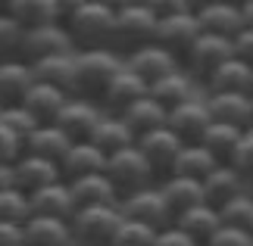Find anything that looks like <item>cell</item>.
<instances>
[{"mask_svg": "<svg viewBox=\"0 0 253 246\" xmlns=\"http://www.w3.org/2000/svg\"><path fill=\"white\" fill-rule=\"evenodd\" d=\"M244 28H253V3L244 6Z\"/></svg>", "mask_w": 253, "mask_h": 246, "instance_id": "cell-51", "label": "cell"}, {"mask_svg": "<svg viewBox=\"0 0 253 246\" xmlns=\"http://www.w3.org/2000/svg\"><path fill=\"white\" fill-rule=\"evenodd\" d=\"M9 16L22 28H41V25L60 22L53 0H16V3L9 6Z\"/></svg>", "mask_w": 253, "mask_h": 246, "instance_id": "cell-34", "label": "cell"}, {"mask_svg": "<svg viewBox=\"0 0 253 246\" xmlns=\"http://www.w3.org/2000/svg\"><path fill=\"white\" fill-rule=\"evenodd\" d=\"M22 44H25V28L9 13H0V63L22 60Z\"/></svg>", "mask_w": 253, "mask_h": 246, "instance_id": "cell-37", "label": "cell"}, {"mask_svg": "<svg viewBox=\"0 0 253 246\" xmlns=\"http://www.w3.org/2000/svg\"><path fill=\"white\" fill-rule=\"evenodd\" d=\"M13 184H16V169L9 162H0V190H6Z\"/></svg>", "mask_w": 253, "mask_h": 246, "instance_id": "cell-49", "label": "cell"}, {"mask_svg": "<svg viewBox=\"0 0 253 246\" xmlns=\"http://www.w3.org/2000/svg\"><path fill=\"white\" fill-rule=\"evenodd\" d=\"M60 53H75V44L63 22L25 28V44H22L25 63H38V60H47V56H60Z\"/></svg>", "mask_w": 253, "mask_h": 246, "instance_id": "cell-10", "label": "cell"}, {"mask_svg": "<svg viewBox=\"0 0 253 246\" xmlns=\"http://www.w3.org/2000/svg\"><path fill=\"white\" fill-rule=\"evenodd\" d=\"M32 218V193H25L22 187H6L0 190V221H19L25 224Z\"/></svg>", "mask_w": 253, "mask_h": 246, "instance_id": "cell-36", "label": "cell"}, {"mask_svg": "<svg viewBox=\"0 0 253 246\" xmlns=\"http://www.w3.org/2000/svg\"><path fill=\"white\" fill-rule=\"evenodd\" d=\"M16 0H0V13H9V6H13Z\"/></svg>", "mask_w": 253, "mask_h": 246, "instance_id": "cell-52", "label": "cell"}, {"mask_svg": "<svg viewBox=\"0 0 253 246\" xmlns=\"http://www.w3.org/2000/svg\"><path fill=\"white\" fill-rule=\"evenodd\" d=\"M153 13H157L160 19H166V16H175V13H188L191 6V0H144Z\"/></svg>", "mask_w": 253, "mask_h": 246, "instance_id": "cell-45", "label": "cell"}, {"mask_svg": "<svg viewBox=\"0 0 253 246\" xmlns=\"http://www.w3.org/2000/svg\"><path fill=\"white\" fill-rule=\"evenodd\" d=\"M122 119L128 122L134 137H144V134L157 131V128H166L169 125V109L157 100V97L147 94V97H141L134 106H128V109L122 112Z\"/></svg>", "mask_w": 253, "mask_h": 246, "instance_id": "cell-30", "label": "cell"}, {"mask_svg": "<svg viewBox=\"0 0 253 246\" xmlns=\"http://www.w3.org/2000/svg\"><path fill=\"white\" fill-rule=\"evenodd\" d=\"M228 3H235V6H241V9H244L247 3H253V0H228Z\"/></svg>", "mask_w": 253, "mask_h": 246, "instance_id": "cell-53", "label": "cell"}, {"mask_svg": "<svg viewBox=\"0 0 253 246\" xmlns=\"http://www.w3.org/2000/svg\"><path fill=\"white\" fill-rule=\"evenodd\" d=\"M60 169H63L66 181L84 178V175H100V172H106V153L91 141H79V143H72L69 153H66Z\"/></svg>", "mask_w": 253, "mask_h": 246, "instance_id": "cell-24", "label": "cell"}, {"mask_svg": "<svg viewBox=\"0 0 253 246\" xmlns=\"http://www.w3.org/2000/svg\"><path fill=\"white\" fill-rule=\"evenodd\" d=\"M72 137L63 131L60 125H41L38 131L25 141V153H35V156H44V159H53V162H63L66 153L72 150Z\"/></svg>", "mask_w": 253, "mask_h": 246, "instance_id": "cell-31", "label": "cell"}, {"mask_svg": "<svg viewBox=\"0 0 253 246\" xmlns=\"http://www.w3.org/2000/svg\"><path fill=\"white\" fill-rule=\"evenodd\" d=\"M56 3V16H60V22H66L69 16H75L79 9L87 3V0H53Z\"/></svg>", "mask_w": 253, "mask_h": 246, "instance_id": "cell-48", "label": "cell"}, {"mask_svg": "<svg viewBox=\"0 0 253 246\" xmlns=\"http://www.w3.org/2000/svg\"><path fill=\"white\" fill-rule=\"evenodd\" d=\"M241 137H244V128H235V125H225V122H212L207 128V134H203V146L216 156L219 162H231V156H235Z\"/></svg>", "mask_w": 253, "mask_h": 246, "instance_id": "cell-33", "label": "cell"}, {"mask_svg": "<svg viewBox=\"0 0 253 246\" xmlns=\"http://www.w3.org/2000/svg\"><path fill=\"white\" fill-rule=\"evenodd\" d=\"M231 165H235V169L241 172V178L253 187V125L244 131V137H241L238 150H235V156H231Z\"/></svg>", "mask_w": 253, "mask_h": 246, "instance_id": "cell-41", "label": "cell"}, {"mask_svg": "<svg viewBox=\"0 0 253 246\" xmlns=\"http://www.w3.org/2000/svg\"><path fill=\"white\" fill-rule=\"evenodd\" d=\"M235 56L253 66V28H244V32L235 37Z\"/></svg>", "mask_w": 253, "mask_h": 246, "instance_id": "cell-47", "label": "cell"}, {"mask_svg": "<svg viewBox=\"0 0 253 246\" xmlns=\"http://www.w3.org/2000/svg\"><path fill=\"white\" fill-rule=\"evenodd\" d=\"M157 246H200L188 231H181L178 224H169L157 234Z\"/></svg>", "mask_w": 253, "mask_h": 246, "instance_id": "cell-44", "label": "cell"}, {"mask_svg": "<svg viewBox=\"0 0 253 246\" xmlns=\"http://www.w3.org/2000/svg\"><path fill=\"white\" fill-rule=\"evenodd\" d=\"M35 78L44 84H56L63 91H69L75 97V53H60V56H47V60L32 63Z\"/></svg>", "mask_w": 253, "mask_h": 246, "instance_id": "cell-32", "label": "cell"}, {"mask_svg": "<svg viewBox=\"0 0 253 246\" xmlns=\"http://www.w3.org/2000/svg\"><path fill=\"white\" fill-rule=\"evenodd\" d=\"M13 169H16V187H22L25 193H35V190H41V187H50L56 181H63L60 162L35 156V153H25Z\"/></svg>", "mask_w": 253, "mask_h": 246, "instance_id": "cell-18", "label": "cell"}, {"mask_svg": "<svg viewBox=\"0 0 253 246\" xmlns=\"http://www.w3.org/2000/svg\"><path fill=\"white\" fill-rule=\"evenodd\" d=\"M203 3H210V0H191V6L197 9V6H203Z\"/></svg>", "mask_w": 253, "mask_h": 246, "instance_id": "cell-54", "label": "cell"}, {"mask_svg": "<svg viewBox=\"0 0 253 246\" xmlns=\"http://www.w3.org/2000/svg\"><path fill=\"white\" fill-rule=\"evenodd\" d=\"M125 56L116 50H79L75 53V97L100 103L113 78L122 72Z\"/></svg>", "mask_w": 253, "mask_h": 246, "instance_id": "cell-1", "label": "cell"}, {"mask_svg": "<svg viewBox=\"0 0 253 246\" xmlns=\"http://www.w3.org/2000/svg\"><path fill=\"white\" fill-rule=\"evenodd\" d=\"M210 246H253V234H247L244 228H235V224H222L219 234L210 240Z\"/></svg>", "mask_w": 253, "mask_h": 246, "instance_id": "cell-43", "label": "cell"}, {"mask_svg": "<svg viewBox=\"0 0 253 246\" xmlns=\"http://www.w3.org/2000/svg\"><path fill=\"white\" fill-rule=\"evenodd\" d=\"M35 81L38 78H35L32 63H25V60L0 63V109H3V106L25 103V97L35 87Z\"/></svg>", "mask_w": 253, "mask_h": 246, "instance_id": "cell-19", "label": "cell"}, {"mask_svg": "<svg viewBox=\"0 0 253 246\" xmlns=\"http://www.w3.org/2000/svg\"><path fill=\"white\" fill-rule=\"evenodd\" d=\"M222 165L216 156H212L203 143H188L178 156V165H175V175H188V178L207 181V175H212V169Z\"/></svg>", "mask_w": 253, "mask_h": 246, "instance_id": "cell-35", "label": "cell"}, {"mask_svg": "<svg viewBox=\"0 0 253 246\" xmlns=\"http://www.w3.org/2000/svg\"><path fill=\"white\" fill-rule=\"evenodd\" d=\"M157 28H160V16L144 3V0H134V3L122 6L116 13V25H113V50L119 56H131L141 47L157 44Z\"/></svg>", "mask_w": 253, "mask_h": 246, "instance_id": "cell-2", "label": "cell"}, {"mask_svg": "<svg viewBox=\"0 0 253 246\" xmlns=\"http://www.w3.org/2000/svg\"><path fill=\"white\" fill-rule=\"evenodd\" d=\"M150 94V84L144 81L141 75H134L128 66H122V72L113 78V84L106 87V94H103V112H113V115H122L128 106H134L141 100V97H147Z\"/></svg>", "mask_w": 253, "mask_h": 246, "instance_id": "cell-12", "label": "cell"}, {"mask_svg": "<svg viewBox=\"0 0 253 246\" xmlns=\"http://www.w3.org/2000/svg\"><path fill=\"white\" fill-rule=\"evenodd\" d=\"M210 125H212V112H210L207 94H197L191 100H184L181 106L169 109V128L184 143H200Z\"/></svg>", "mask_w": 253, "mask_h": 246, "instance_id": "cell-11", "label": "cell"}, {"mask_svg": "<svg viewBox=\"0 0 253 246\" xmlns=\"http://www.w3.org/2000/svg\"><path fill=\"white\" fill-rule=\"evenodd\" d=\"M100 119H103V106H100V103L82 100V97H72L56 125H60L63 131L69 134L75 143H79V141H91V134H94V128L100 125Z\"/></svg>", "mask_w": 253, "mask_h": 246, "instance_id": "cell-14", "label": "cell"}, {"mask_svg": "<svg viewBox=\"0 0 253 246\" xmlns=\"http://www.w3.org/2000/svg\"><path fill=\"white\" fill-rule=\"evenodd\" d=\"M63 25L75 44V53L79 50H113V25H116L113 9L87 0L79 13L69 16Z\"/></svg>", "mask_w": 253, "mask_h": 246, "instance_id": "cell-3", "label": "cell"}, {"mask_svg": "<svg viewBox=\"0 0 253 246\" xmlns=\"http://www.w3.org/2000/svg\"><path fill=\"white\" fill-rule=\"evenodd\" d=\"M0 122H3L9 131H16L19 137H32L38 128H41V122L35 119L32 115V109H28L25 103H16V106H3V109H0Z\"/></svg>", "mask_w": 253, "mask_h": 246, "instance_id": "cell-39", "label": "cell"}, {"mask_svg": "<svg viewBox=\"0 0 253 246\" xmlns=\"http://www.w3.org/2000/svg\"><path fill=\"white\" fill-rule=\"evenodd\" d=\"M125 221L122 206H91L72 215V240L75 246H113V237L119 234Z\"/></svg>", "mask_w": 253, "mask_h": 246, "instance_id": "cell-4", "label": "cell"}, {"mask_svg": "<svg viewBox=\"0 0 253 246\" xmlns=\"http://www.w3.org/2000/svg\"><path fill=\"white\" fill-rule=\"evenodd\" d=\"M219 212L225 224H235V228H244L247 234H253V190H244L241 196H235Z\"/></svg>", "mask_w": 253, "mask_h": 246, "instance_id": "cell-38", "label": "cell"}, {"mask_svg": "<svg viewBox=\"0 0 253 246\" xmlns=\"http://www.w3.org/2000/svg\"><path fill=\"white\" fill-rule=\"evenodd\" d=\"M125 66H128L134 75H141L147 84H153V81H160L163 75L175 72V69L181 66V60H178L175 53H169L166 47L150 44V47H141V50H134L131 56H125Z\"/></svg>", "mask_w": 253, "mask_h": 246, "instance_id": "cell-15", "label": "cell"}, {"mask_svg": "<svg viewBox=\"0 0 253 246\" xmlns=\"http://www.w3.org/2000/svg\"><path fill=\"white\" fill-rule=\"evenodd\" d=\"M0 246H25V224L0 221Z\"/></svg>", "mask_w": 253, "mask_h": 246, "instance_id": "cell-46", "label": "cell"}, {"mask_svg": "<svg viewBox=\"0 0 253 246\" xmlns=\"http://www.w3.org/2000/svg\"><path fill=\"white\" fill-rule=\"evenodd\" d=\"M175 224H178L181 231H188L200 246H210V240L219 234V228H222L225 221H222V212L216 209V206L200 203V206H194V209H188L184 215H178V218H175Z\"/></svg>", "mask_w": 253, "mask_h": 246, "instance_id": "cell-28", "label": "cell"}, {"mask_svg": "<svg viewBox=\"0 0 253 246\" xmlns=\"http://www.w3.org/2000/svg\"><path fill=\"white\" fill-rule=\"evenodd\" d=\"M91 143H97L106 156H113V153H119V150L134 146V143H138V137H134V131L128 128V122H125L122 115L103 112L100 125H97L94 134H91Z\"/></svg>", "mask_w": 253, "mask_h": 246, "instance_id": "cell-29", "label": "cell"}, {"mask_svg": "<svg viewBox=\"0 0 253 246\" xmlns=\"http://www.w3.org/2000/svg\"><path fill=\"white\" fill-rule=\"evenodd\" d=\"M231 56H235V41L231 37H222V35H207L203 32L197 37V44L191 47L188 53H184L181 66L188 69V72L197 78L200 84H207L212 72H216L219 66H225Z\"/></svg>", "mask_w": 253, "mask_h": 246, "instance_id": "cell-6", "label": "cell"}, {"mask_svg": "<svg viewBox=\"0 0 253 246\" xmlns=\"http://www.w3.org/2000/svg\"><path fill=\"white\" fill-rule=\"evenodd\" d=\"M25 246H75L72 224L66 218L32 215V218L25 221Z\"/></svg>", "mask_w": 253, "mask_h": 246, "instance_id": "cell-26", "label": "cell"}, {"mask_svg": "<svg viewBox=\"0 0 253 246\" xmlns=\"http://www.w3.org/2000/svg\"><path fill=\"white\" fill-rule=\"evenodd\" d=\"M75 212H79V206H75L72 187H69V181H66V178L56 181V184H50V187H41V190L32 193V215L72 221Z\"/></svg>", "mask_w": 253, "mask_h": 246, "instance_id": "cell-17", "label": "cell"}, {"mask_svg": "<svg viewBox=\"0 0 253 246\" xmlns=\"http://www.w3.org/2000/svg\"><path fill=\"white\" fill-rule=\"evenodd\" d=\"M69 100H72L69 91H63V87H56V84L35 81V87L25 97V106L32 109V115L41 125H56L60 115H63V109L69 106Z\"/></svg>", "mask_w": 253, "mask_h": 246, "instance_id": "cell-20", "label": "cell"}, {"mask_svg": "<svg viewBox=\"0 0 253 246\" xmlns=\"http://www.w3.org/2000/svg\"><path fill=\"white\" fill-rule=\"evenodd\" d=\"M197 94H203V84L184 66H178L175 72L163 75L160 81L150 84V97H157L166 109H175V106H181L184 100H191V97H197Z\"/></svg>", "mask_w": 253, "mask_h": 246, "instance_id": "cell-16", "label": "cell"}, {"mask_svg": "<svg viewBox=\"0 0 253 246\" xmlns=\"http://www.w3.org/2000/svg\"><path fill=\"white\" fill-rule=\"evenodd\" d=\"M203 35V25L197 19V9H188V13H175L160 19L157 28V44L166 47L169 53H175L178 60H184V53L197 44V37Z\"/></svg>", "mask_w": 253, "mask_h": 246, "instance_id": "cell-9", "label": "cell"}, {"mask_svg": "<svg viewBox=\"0 0 253 246\" xmlns=\"http://www.w3.org/2000/svg\"><path fill=\"white\" fill-rule=\"evenodd\" d=\"M250 190H253V187H250Z\"/></svg>", "mask_w": 253, "mask_h": 246, "instance_id": "cell-55", "label": "cell"}, {"mask_svg": "<svg viewBox=\"0 0 253 246\" xmlns=\"http://www.w3.org/2000/svg\"><path fill=\"white\" fill-rule=\"evenodd\" d=\"M106 178L113 181L116 193H119V203L125 196L144 190V187L160 184L153 169L147 165V159H144V153L138 150V143L128 146V150H119V153L106 156Z\"/></svg>", "mask_w": 253, "mask_h": 246, "instance_id": "cell-5", "label": "cell"}, {"mask_svg": "<svg viewBox=\"0 0 253 246\" xmlns=\"http://www.w3.org/2000/svg\"><path fill=\"white\" fill-rule=\"evenodd\" d=\"M207 94H253V66L231 56L225 66H219L212 78L203 84Z\"/></svg>", "mask_w": 253, "mask_h": 246, "instance_id": "cell-23", "label": "cell"}, {"mask_svg": "<svg viewBox=\"0 0 253 246\" xmlns=\"http://www.w3.org/2000/svg\"><path fill=\"white\" fill-rule=\"evenodd\" d=\"M184 146L188 143H184L169 125L138 137V150L144 153V159H147V165L153 169L157 181H166V178L175 175V165H178V156H181Z\"/></svg>", "mask_w": 253, "mask_h": 246, "instance_id": "cell-7", "label": "cell"}, {"mask_svg": "<svg viewBox=\"0 0 253 246\" xmlns=\"http://www.w3.org/2000/svg\"><path fill=\"white\" fill-rule=\"evenodd\" d=\"M75 206L79 209H91V206H119V193H116L113 181L106 178V172L100 175H84V178L69 181Z\"/></svg>", "mask_w": 253, "mask_h": 246, "instance_id": "cell-25", "label": "cell"}, {"mask_svg": "<svg viewBox=\"0 0 253 246\" xmlns=\"http://www.w3.org/2000/svg\"><path fill=\"white\" fill-rule=\"evenodd\" d=\"M91 3H100V6H106V9H113V13H119L122 6L134 3V0H91Z\"/></svg>", "mask_w": 253, "mask_h": 246, "instance_id": "cell-50", "label": "cell"}, {"mask_svg": "<svg viewBox=\"0 0 253 246\" xmlns=\"http://www.w3.org/2000/svg\"><path fill=\"white\" fill-rule=\"evenodd\" d=\"M197 19L207 35H222L235 41L244 32V9L228 3V0H210V3L197 6Z\"/></svg>", "mask_w": 253, "mask_h": 246, "instance_id": "cell-13", "label": "cell"}, {"mask_svg": "<svg viewBox=\"0 0 253 246\" xmlns=\"http://www.w3.org/2000/svg\"><path fill=\"white\" fill-rule=\"evenodd\" d=\"M207 103H210L212 122H225V125L244 128V131L253 125V94H207Z\"/></svg>", "mask_w": 253, "mask_h": 246, "instance_id": "cell-22", "label": "cell"}, {"mask_svg": "<svg viewBox=\"0 0 253 246\" xmlns=\"http://www.w3.org/2000/svg\"><path fill=\"white\" fill-rule=\"evenodd\" d=\"M157 228H150V224H141V221H131L125 218L119 234L113 237V246H157Z\"/></svg>", "mask_w": 253, "mask_h": 246, "instance_id": "cell-40", "label": "cell"}, {"mask_svg": "<svg viewBox=\"0 0 253 246\" xmlns=\"http://www.w3.org/2000/svg\"><path fill=\"white\" fill-rule=\"evenodd\" d=\"M244 190H250V184L241 178V172L231 162H222L212 169V175H207L203 181V193H207V203L222 209L225 203H231L235 196H241Z\"/></svg>", "mask_w": 253, "mask_h": 246, "instance_id": "cell-21", "label": "cell"}, {"mask_svg": "<svg viewBox=\"0 0 253 246\" xmlns=\"http://www.w3.org/2000/svg\"><path fill=\"white\" fill-rule=\"evenodd\" d=\"M160 187H163V193H166L169 209H172L175 218H178V215H184L188 209H194V206L207 203V193H203V181L188 178V175H172V178L160 181Z\"/></svg>", "mask_w": 253, "mask_h": 246, "instance_id": "cell-27", "label": "cell"}, {"mask_svg": "<svg viewBox=\"0 0 253 246\" xmlns=\"http://www.w3.org/2000/svg\"><path fill=\"white\" fill-rule=\"evenodd\" d=\"M119 206H122L125 218L150 224V228H157V231L175 224V215L169 209V200H166V193H163L160 184H150V187H144V190H138V193L125 196Z\"/></svg>", "mask_w": 253, "mask_h": 246, "instance_id": "cell-8", "label": "cell"}, {"mask_svg": "<svg viewBox=\"0 0 253 246\" xmlns=\"http://www.w3.org/2000/svg\"><path fill=\"white\" fill-rule=\"evenodd\" d=\"M22 156H25V137H19L16 131H9V128L0 122V162L16 165Z\"/></svg>", "mask_w": 253, "mask_h": 246, "instance_id": "cell-42", "label": "cell"}]
</instances>
